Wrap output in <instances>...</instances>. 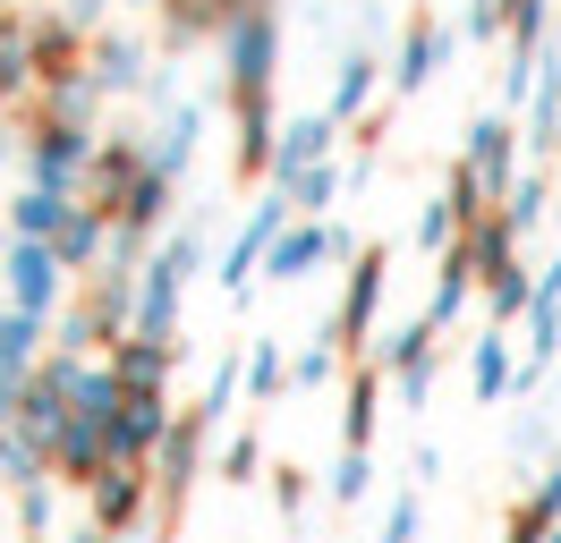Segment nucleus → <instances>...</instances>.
I'll list each match as a JSON object with an SVG mask.
<instances>
[{"instance_id":"9d476101","label":"nucleus","mask_w":561,"mask_h":543,"mask_svg":"<svg viewBox=\"0 0 561 543\" xmlns=\"http://www.w3.org/2000/svg\"><path fill=\"white\" fill-rule=\"evenodd\" d=\"M502 382H511V348H502V339H485V348H477V391H502Z\"/></svg>"},{"instance_id":"9b49d317","label":"nucleus","mask_w":561,"mask_h":543,"mask_svg":"<svg viewBox=\"0 0 561 543\" xmlns=\"http://www.w3.org/2000/svg\"><path fill=\"white\" fill-rule=\"evenodd\" d=\"M425 68H434V26L409 34V51H400V85H425Z\"/></svg>"},{"instance_id":"0eeeda50","label":"nucleus","mask_w":561,"mask_h":543,"mask_svg":"<svg viewBox=\"0 0 561 543\" xmlns=\"http://www.w3.org/2000/svg\"><path fill=\"white\" fill-rule=\"evenodd\" d=\"M375 289H383V255H366L350 280V305H341V332H366V314H375Z\"/></svg>"},{"instance_id":"6e6552de","label":"nucleus","mask_w":561,"mask_h":543,"mask_svg":"<svg viewBox=\"0 0 561 543\" xmlns=\"http://www.w3.org/2000/svg\"><path fill=\"white\" fill-rule=\"evenodd\" d=\"M51 246H60V264H85V255L103 246V212H94V204H85V212H69V230L51 238Z\"/></svg>"},{"instance_id":"f03ea898","label":"nucleus","mask_w":561,"mask_h":543,"mask_svg":"<svg viewBox=\"0 0 561 543\" xmlns=\"http://www.w3.org/2000/svg\"><path fill=\"white\" fill-rule=\"evenodd\" d=\"M9 289H18V305H26V314H43V305L60 298V246L18 238V255H9Z\"/></svg>"},{"instance_id":"39448f33","label":"nucleus","mask_w":561,"mask_h":543,"mask_svg":"<svg viewBox=\"0 0 561 543\" xmlns=\"http://www.w3.org/2000/svg\"><path fill=\"white\" fill-rule=\"evenodd\" d=\"M323 255H332V230H289V238L273 246V272H280V280H298V272L323 264Z\"/></svg>"},{"instance_id":"4468645a","label":"nucleus","mask_w":561,"mask_h":543,"mask_svg":"<svg viewBox=\"0 0 561 543\" xmlns=\"http://www.w3.org/2000/svg\"><path fill=\"white\" fill-rule=\"evenodd\" d=\"M553 543H561V535H553Z\"/></svg>"},{"instance_id":"1a4fd4ad","label":"nucleus","mask_w":561,"mask_h":543,"mask_svg":"<svg viewBox=\"0 0 561 543\" xmlns=\"http://www.w3.org/2000/svg\"><path fill=\"white\" fill-rule=\"evenodd\" d=\"M468 153H477V178H502V170H511V128H502V119H485Z\"/></svg>"},{"instance_id":"423d86ee","label":"nucleus","mask_w":561,"mask_h":543,"mask_svg":"<svg viewBox=\"0 0 561 543\" xmlns=\"http://www.w3.org/2000/svg\"><path fill=\"white\" fill-rule=\"evenodd\" d=\"M94 518H103V527H128V518H137V475L128 467H111L103 484H94Z\"/></svg>"},{"instance_id":"f8f14e48","label":"nucleus","mask_w":561,"mask_h":543,"mask_svg":"<svg viewBox=\"0 0 561 543\" xmlns=\"http://www.w3.org/2000/svg\"><path fill=\"white\" fill-rule=\"evenodd\" d=\"M366 425H375V373H357L350 391V441H366Z\"/></svg>"},{"instance_id":"ddd939ff","label":"nucleus","mask_w":561,"mask_h":543,"mask_svg":"<svg viewBox=\"0 0 561 543\" xmlns=\"http://www.w3.org/2000/svg\"><path fill=\"white\" fill-rule=\"evenodd\" d=\"M366 85H375V60H350V68H341V94H332V102H341V111H357V102H366Z\"/></svg>"},{"instance_id":"7ed1b4c3","label":"nucleus","mask_w":561,"mask_h":543,"mask_svg":"<svg viewBox=\"0 0 561 543\" xmlns=\"http://www.w3.org/2000/svg\"><path fill=\"white\" fill-rule=\"evenodd\" d=\"M162 373H171V339H128V348H111V382L128 391V400H153L162 391Z\"/></svg>"},{"instance_id":"20e7f679","label":"nucleus","mask_w":561,"mask_h":543,"mask_svg":"<svg viewBox=\"0 0 561 543\" xmlns=\"http://www.w3.org/2000/svg\"><path fill=\"white\" fill-rule=\"evenodd\" d=\"M35 323L43 314H26V305L0 314V382H35Z\"/></svg>"},{"instance_id":"f257e3e1","label":"nucleus","mask_w":561,"mask_h":543,"mask_svg":"<svg viewBox=\"0 0 561 543\" xmlns=\"http://www.w3.org/2000/svg\"><path fill=\"white\" fill-rule=\"evenodd\" d=\"M230 77H239V102H264V85H273V18L264 9L239 18V34H230Z\"/></svg>"}]
</instances>
